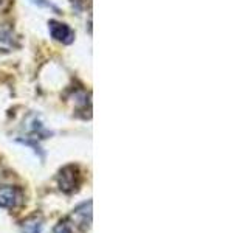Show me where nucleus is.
<instances>
[{
	"instance_id": "7ed1b4c3",
	"label": "nucleus",
	"mask_w": 248,
	"mask_h": 233,
	"mask_svg": "<svg viewBox=\"0 0 248 233\" xmlns=\"http://www.w3.org/2000/svg\"><path fill=\"white\" fill-rule=\"evenodd\" d=\"M73 222L76 225H79L82 230H87L92 224V200L89 202H84V204L78 205L73 210Z\"/></svg>"
},
{
	"instance_id": "f257e3e1",
	"label": "nucleus",
	"mask_w": 248,
	"mask_h": 233,
	"mask_svg": "<svg viewBox=\"0 0 248 233\" xmlns=\"http://www.w3.org/2000/svg\"><path fill=\"white\" fill-rule=\"evenodd\" d=\"M59 188L64 191V193H73L78 190V186L81 185V173L79 169H78V166L75 165H68L65 168L61 169L59 173Z\"/></svg>"
},
{
	"instance_id": "39448f33",
	"label": "nucleus",
	"mask_w": 248,
	"mask_h": 233,
	"mask_svg": "<svg viewBox=\"0 0 248 233\" xmlns=\"http://www.w3.org/2000/svg\"><path fill=\"white\" fill-rule=\"evenodd\" d=\"M42 230V224L41 221L37 219V217H34V219H30L27 221L25 224H23V232L25 233H41Z\"/></svg>"
},
{
	"instance_id": "423d86ee",
	"label": "nucleus",
	"mask_w": 248,
	"mask_h": 233,
	"mask_svg": "<svg viewBox=\"0 0 248 233\" xmlns=\"http://www.w3.org/2000/svg\"><path fill=\"white\" fill-rule=\"evenodd\" d=\"M53 233H73V229L67 221H61L56 227H54Z\"/></svg>"
},
{
	"instance_id": "20e7f679",
	"label": "nucleus",
	"mask_w": 248,
	"mask_h": 233,
	"mask_svg": "<svg viewBox=\"0 0 248 233\" xmlns=\"http://www.w3.org/2000/svg\"><path fill=\"white\" fill-rule=\"evenodd\" d=\"M48 30H50V34L56 39V41L62 42V44H72L73 42V31L68 25L65 23H61L56 20H50L48 23Z\"/></svg>"
},
{
	"instance_id": "f03ea898",
	"label": "nucleus",
	"mask_w": 248,
	"mask_h": 233,
	"mask_svg": "<svg viewBox=\"0 0 248 233\" xmlns=\"http://www.w3.org/2000/svg\"><path fill=\"white\" fill-rule=\"evenodd\" d=\"M23 194L22 190L17 186H2L0 188V207L3 208H13L22 204Z\"/></svg>"
},
{
	"instance_id": "0eeeda50",
	"label": "nucleus",
	"mask_w": 248,
	"mask_h": 233,
	"mask_svg": "<svg viewBox=\"0 0 248 233\" xmlns=\"http://www.w3.org/2000/svg\"><path fill=\"white\" fill-rule=\"evenodd\" d=\"M34 3H37V5H41V6H46V8H54L50 2H45V0H33ZM56 10V8H54Z\"/></svg>"
}]
</instances>
